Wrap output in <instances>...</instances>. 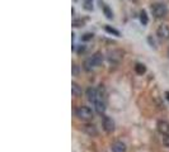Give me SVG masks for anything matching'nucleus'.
I'll return each instance as SVG.
<instances>
[{
  "label": "nucleus",
  "mask_w": 169,
  "mask_h": 152,
  "mask_svg": "<svg viewBox=\"0 0 169 152\" xmlns=\"http://www.w3.org/2000/svg\"><path fill=\"white\" fill-rule=\"evenodd\" d=\"M103 58H104V57H103L102 52H97V53H94L92 57L87 58V60L84 61V63H83L84 69H85L87 71H92V70H94L97 66L102 65Z\"/></svg>",
  "instance_id": "nucleus-1"
},
{
  "label": "nucleus",
  "mask_w": 169,
  "mask_h": 152,
  "mask_svg": "<svg viewBox=\"0 0 169 152\" xmlns=\"http://www.w3.org/2000/svg\"><path fill=\"white\" fill-rule=\"evenodd\" d=\"M94 105H95V110L98 114H103L105 112V94H104V89L102 86H100L98 90Z\"/></svg>",
  "instance_id": "nucleus-2"
},
{
  "label": "nucleus",
  "mask_w": 169,
  "mask_h": 152,
  "mask_svg": "<svg viewBox=\"0 0 169 152\" xmlns=\"http://www.w3.org/2000/svg\"><path fill=\"white\" fill-rule=\"evenodd\" d=\"M151 13H153L155 18H163L168 14V8L162 3H156L151 5Z\"/></svg>",
  "instance_id": "nucleus-3"
},
{
  "label": "nucleus",
  "mask_w": 169,
  "mask_h": 152,
  "mask_svg": "<svg viewBox=\"0 0 169 152\" xmlns=\"http://www.w3.org/2000/svg\"><path fill=\"white\" fill-rule=\"evenodd\" d=\"M77 117L80 118V119H92L93 118V112L90 108L88 107H84V105H82V107H79L77 109Z\"/></svg>",
  "instance_id": "nucleus-4"
},
{
  "label": "nucleus",
  "mask_w": 169,
  "mask_h": 152,
  "mask_svg": "<svg viewBox=\"0 0 169 152\" xmlns=\"http://www.w3.org/2000/svg\"><path fill=\"white\" fill-rule=\"evenodd\" d=\"M122 58H124V51L121 49H112V51H108V60L109 62H113V63H118Z\"/></svg>",
  "instance_id": "nucleus-5"
},
{
  "label": "nucleus",
  "mask_w": 169,
  "mask_h": 152,
  "mask_svg": "<svg viewBox=\"0 0 169 152\" xmlns=\"http://www.w3.org/2000/svg\"><path fill=\"white\" fill-rule=\"evenodd\" d=\"M156 34H158L160 39H168L169 38V27L167 24H162L156 29Z\"/></svg>",
  "instance_id": "nucleus-6"
},
{
  "label": "nucleus",
  "mask_w": 169,
  "mask_h": 152,
  "mask_svg": "<svg viewBox=\"0 0 169 152\" xmlns=\"http://www.w3.org/2000/svg\"><path fill=\"white\" fill-rule=\"evenodd\" d=\"M103 128L107 133H111L115 130V122L109 117H103Z\"/></svg>",
  "instance_id": "nucleus-7"
},
{
  "label": "nucleus",
  "mask_w": 169,
  "mask_h": 152,
  "mask_svg": "<svg viewBox=\"0 0 169 152\" xmlns=\"http://www.w3.org/2000/svg\"><path fill=\"white\" fill-rule=\"evenodd\" d=\"M158 130L163 136H168L169 134V123L167 120H159L158 122Z\"/></svg>",
  "instance_id": "nucleus-8"
},
{
  "label": "nucleus",
  "mask_w": 169,
  "mask_h": 152,
  "mask_svg": "<svg viewBox=\"0 0 169 152\" xmlns=\"http://www.w3.org/2000/svg\"><path fill=\"white\" fill-rule=\"evenodd\" d=\"M97 94H98V90L94 87H88L87 90V99L90 101V103H94L97 99Z\"/></svg>",
  "instance_id": "nucleus-9"
},
{
  "label": "nucleus",
  "mask_w": 169,
  "mask_h": 152,
  "mask_svg": "<svg viewBox=\"0 0 169 152\" xmlns=\"http://www.w3.org/2000/svg\"><path fill=\"white\" fill-rule=\"evenodd\" d=\"M112 152H126V146L124 142L117 141L112 145Z\"/></svg>",
  "instance_id": "nucleus-10"
},
{
  "label": "nucleus",
  "mask_w": 169,
  "mask_h": 152,
  "mask_svg": "<svg viewBox=\"0 0 169 152\" xmlns=\"http://www.w3.org/2000/svg\"><path fill=\"white\" fill-rule=\"evenodd\" d=\"M84 130H85L89 136H97V134H98V130H97L94 124H85L84 125Z\"/></svg>",
  "instance_id": "nucleus-11"
},
{
  "label": "nucleus",
  "mask_w": 169,
  "mask_h": 152,
  "mask_svg": "<svg viewBox=\"0 0 169 152\" xmlns=\"http://www.w3.org/2000/svg\"><path fill=\"white\" fill-rule=\"evenodd\" d=\"M71 94H73L74 96H77V98L82 95V87H80L77 82L71 84Z\"/></svg>",
  "instance_id": "nucleus-12"
},
{
  "label": "nucleus",
  "mask_w": 169,
  "mask_h": 152,
  "mask_svg": "<svg viewBox=\"0 0 169 152\" xmlns=\"http://www.w3.org/2000/svg\"><path fill=\"white\" fill-rule=\"evenodd\" d=\"M135 71H136V74L142 75L146 72V66L144 65V63H136V65H135Z\"/></svg>",
  "instance_id": "nucleus-13"
},
{
  "label": "nucleus",
  "mask_w": 169,
  "mask_h": 152,
  "mask_svg": "<svg viewBox=\"0 0 169 152\" xmlns=\"http://www.w3.org/2000/svg\"><path fill=\"white\" fill-rule=\"evenodd\" d=\"M104 29H105V32H107V33H109V34H113V36H117V37H120V36H121L120 31H117L116 28L111 27V25H105Z\"/></svg>",
  "instance_id": "nucleus-14"
},
{
  "label": "nucleus",
  "mask_w": 169,
  "mask_h": 152,
  "mask_svg": "<svg viewBox=\"0 0 169 152\" xmlns=\"http://www.w3.org/2000/svg\"><path fill=\"white\" fill-rule=\"evenodd\" d=\"M140 22L142 23V25H146L147 22H149V18H147V14L145 10H141L140 13Z\"/></svg>",
  "instance_id": "nucleus-15"
},
{
  "label": "nucleus",
  "mask_w": 169,
  "mask_h": 152,
  "mask_svg": "<svg viewBox=\"0 0 169 152\" xmlns=\"http://www.w3.org/2000/svg\"><path fill=\"white\" fill-rule=\"evenodd\" d=\"M103 13H104V15H105V18H107V19H112L113 18V13H112L111 9H109V6L104 5L103 6Z\"/></svg>",
  "instance_id": "nucleus-16"
},
{
  "label": "nucleus",
  "mask_w": 169,
  "mask_h": 152,
  "mask_svg": "<svg viewBox=\"0 0 169 152\" xmlns=\"http://www.w3.org/2000/svg\"><path fill=\"white\" fill-rule=\"evenodd\" d=\"M73 25H74V27H83V25H84V20H82V19L74 20V22H73Z\"/></svg>",
  "instance_id": "nucleus-17"
},
{
  "label": "nucleus",
  "mask_w": 169,
  "mask_h": 152,
  "mask_svg": "<svg viewBox=\"0 0 169 152\" xmlns=\"http://www.w3.org/2000/svg\"><path fill=\"white\" fill-rule=\"evenodd\" d=\"M93 38V33H85L83 37H82V39L83 41H89V39H92Z\"/></svg>",
  "instance_id": "nucleus-18"
},
{
  "label": "nucleus",
  "mask_w": 169,
  "mask_h": 152,
  "mask_svg": "<svg viewBox=\"0 0 169 152\" xmlns=\"http://www.w3.org/2000/svg\"><path fill=\"white\" fill-rule=\"evenodd\" d=\"M163 143H164V146L169 147V134H168V136H164L163 137Z\"/></svg>",
  "instance_id": "nucleus-19"
},
{
  "label": "nucleus",
  "mask_w": 169,
  "mask_h": 152,
  "mask_svg": "<svg viewBox=\"0 0 169 152\" xmlns=\"http://www.w3.org/2000/svg\"><path fill=\"white\" fill-rule=\"evenodd\" d=\"M147 39H149V43H150L151 46H154V47H155V42H154V39H153V38H151V37H149V38H147Z\"/></svg>",
  "instance_id": "nucleus-20"
},
{
  "label": "nucleus",
  "mask_w": 169,
  "mask_h": 152,
  "mask_svg": "<svg viewBox=\"0 0 169 152\" xmlns=\"http://www.w3.org/2000/svg\"><path fill=\"white\" fill-rule=\"evenodd\" d=\"M164 95H165V98H167V100L169 101V91H165V94H164Z\"/></svg>",
  "instance_id": "nucleus-21"
},
{
  "label": "nucleus",
  "mask_w": 169,
  "mask_h": 152,
  "mask_svg": "<svg viewBox=\"0 0 169 152\" xmlns=\"http://www.w3.org/2000/svg\"><path fill=\"white\" fill-rule=\"evenodd\" d=\"M74 75H78V69H77V66H74Z\"/></svg>",
  "instance_id": "nucleus-22"
},
{
  "label": "nucleus",
  "mask_w": 169,
  "mask_h": 152,
  "mask_svg": "<svg viewBox=\"0 0 169 152\" xmlns=\"http://www.w3.org/2000/svg\"><path fill=\"white\" fill-rule=\"evenodd\" d=\"M84 49H85V47H80V48L78 49V52L80 53V52H83V51H84Z\"/></svg>",
  "instance_id": "nucleus-23"
},
{
  "label": "nucleus",
  "mask_w": 169,
  "mask_h": 152,
  "mask_svg": "<svg viewBox=\"0 0 169 152\" xmlns=\"http://www.w3.org/2000/svg\"><path fill=\"white\" fill-rule=\"evenodd\" d=\"M168 57H169V49H168Z\"/></svg>",
  "instance_id": "nucleus-24"
}]
</instances>
